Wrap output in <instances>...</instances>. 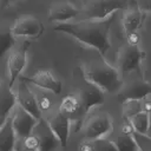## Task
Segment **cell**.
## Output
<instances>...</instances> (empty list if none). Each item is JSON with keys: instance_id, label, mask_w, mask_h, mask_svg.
<instances>
[{"instance_id": "obj_8", "label": "cell", "mask_w": 151, "mask_h": 151, "mask_svg": "<svg viewBox=\"0 0 151 151\" xmlns=\"http://www.w3.org/2000/svg\"><path fill=\"white\" fill-rule=\"evenodd\" d=\"M27 44H24L21 47L13 50L7 57V71H8V85L13 88L15 80L20 77L22 70L27 63Z\"/></svg>"}, {"instance_id": "obj_20", "label": "cell", "mask_w": 151, "mask_h": 151, "mask_svg": "<svg viewBox=\"0 0 151 151\" xmlns=\"http://www.w3.org/2000/svg\"><path fill=\"white\" fill-rule=\"evenodd\" d=\"M129 124L131 125L132 130L138 133L149 134V127H150V112L146 111H139L132 117L127 119Z\"/></svg>"}, {"instance_id": "obj_22", "label": "cell", "mask_w": 151, "mask_h": 151, "mask_svg": "<svg viewBox=\"0 0 151 151\" xmlns=\"http://www.w3.org/2000/svg\"><path fill=\"white\" fill-rule=\"evenodd\" d=\"M116 147L118 151H139L134 140H133V137H132V133H123L120 132L113 140Z\"/></svg>"}, {"instance_id": "obj_4", "label": "cell", "mask_w": 151, "mask_h": 151, "mask_svg": "<svg viewBox=\"0 0 151 151\" xmlns=\"http://www.w3.org/2000/svg\"><path fill=\"white\" fill-rule=\"evenodd\" d=\"M113 123L107 112H99L87 117L81 126L80 132L85 139H94L106 136L112 130Z\"/></svg>"}, {"instance_id": "obj_19", "label": "cell", "mask_w": 151, "mask_h": 151, "mask_svg": "<svg viewBox=\"0 0 151 151\" xmlns=\"http://www.w3.org/2000/svg\"><path fill=\"white\" fill-rule=\"evenodd\" d=\"M17 137L11 123V116L8 114L0 126V151H14Z\"/></svg>"}, {"instance_id": "obj_12", "label": "cell", "mask_w": 151, "mask_h": 151, "mask_svg": "<svg viewBox=\"0 0 151 151\" xmlns=\"http://www.w3.org/2000/svg\"><path fill=\"white\" fill-rule=\"evenodd\" d=\"M14 97H15V103L21 106L24 110L29 112L33 117L37 119H41V112L38 107V103L35 99V96L33 91H31L26 84H21L17 91H13Z\"/></svg>"}, {"instance_id": "obj_30", "label": "cell", "mask_w": 151, "mask_h": 151, "mask_svg": "<svg viewBox=\"0 0 151 151\" xmlns=\"http://www.w3.org/2000/svg\"><path fill=\"white\" fill-rule=\"evenodd\" d=\"M14 1H17V0H0V6L1 7H7L11 4H13Z\"/></svg>"}, {"instance_id": "obj_27", "label": "cell", "mask_w": 151, "mask_h": 151, "mask_svg": "<svg viewBox=\"0 0 151 151\" xmlns=\"http://www.w3.org/2000/svg\"><path fill=\"white\" fill-rule=\"evenodd\" d=\"M14 42V37L11 34V32L0 33V59L4 55V53L12 47Z\"/></svg>"}, {"instance_id": "obj_11", "label": "cell", "mask_w": 151, "mask_h": 151, "mask_svg": "<svg viewBox=\"0 0 151 151\" xmlns=\"http://www.w3.org/2000/svg\"><path fill=\"white\" fill-rule=\"evenodd\" d=\"M147 94H150V83L143 79L131 80L126 84H122L120 88L117 91V98L119 101L130 99H143Z\"/></svg>"}, {"instance_id": "obj_2", "label": "cell", "mask_w": 151, "mask_h": 151, "mask_svg": "<svg viewBox=\"0 0 151 151\" xmlns=\"http://www.w3.org/2000/svg\"><path fill=\"white\" fill-rule=\"evenodd\" d=\"M80 68L85 80L103 93H117L123 84L118 70L103 59L86 63Z\"/></svg>"}, {"instance_id": "obj_17", "label": "cell", "mask_w": 151, "mask_h": 151, "mask_svg": "<svg viewBox=\"0 0 151 151\" xmlns=\"http://www.w3.org/2000/svg\"><path fill=\"white\" fill-rule=\"evenodd\" d=\"M146 13L147 12L142 11L138 7L126 9V12L124 13V17H123V21H122L124 33L126 34V33L137 31L143 25V21L146 17Z\"/></svg>"}, {"instance_id": "obj_15", "label": "cell", "mask_w": 151, "mask_h": 151, "mask_svg": "<svg viewBox=\"0 0 151 151\" xmlns=\"http://www.w3.org/2000/svg\"><path fill=\"white\" fill-rule=\"evenodd\" d=\"M103 94L104 93L93 85H91V87H87V88H80L77 92V96L80 100L83 112H84L85 116L88 113V111L92 107H94V106H97V105H99L104 101Z\"/></svg>"}, {"instance_id": "obj_7", "label": "cell", "mask_w": 151, "mask_h": 151, "mask_svg": "<svg viewBox=\"0 0 151 151\" xmlns=\"http://www.w3.org/2000/svg\"><path fill=\"white\" fill-rule=\"evenodd\" d=\"M143 59H145V53L139 48V46H131L125 44L119 50L117 57V66L120 72L129 73L138 70Z\"/></svg>"}, {"instance_id": "obj_29", "label": "cell", "mask_w": 151, "mask_h": 151, "mask_svg": "<svg viewBox=\"0 0 151 151\" xmlns=\"http://www.w3.org/2000/svg\"><path fill=\"white\" fill-rule=\"evenodd\" d=\"M79 151H91V146H90V140L88 139L84 140L79 145Z\"/></svg>"}, {"instance_id": "obj_13", "label": "cell", "mask_w": 151, "mask_h": 151, "mask_svg": "<svg viewBox=\"0 0 151 151\" xmlns=\"http://www.w3.org/2000/svg\"><path fill=\"white\" fill-rule=\"evenodd\" d=\"M58 111L61 114H64L65 117H67L71 120V123L74 120H79L83 117H85L80 100H79L77 93L65 96L59 104Z\"/></svg>"}, {"instance_id": "obj_16", "label": "cell", "mask_w": 151, "mask_h": 151, "mask_svg": "<svg viewBox=\"0 0 151 151\" xmlns=\"http://www.w3.org/2000/svg\"><path fill=\"white\" fill-rule=\"evenodd\" d=\"M33 133L38 137L39 144H40V151H53L59 144L58 139L53 134V132L50 130L48 125L44 120H39L37 126L33 130Z\"/></svg>"}, {"instance_id": "obj_9", "label": "cell", "mask_w": 151, "mask_h": 151, "mask_svg": "<svg viewBox=\"0 0 151 151\" xmlns=\"http://www.w3.org/2000/svg\"><path fill=\"white\" fill-rule=\"evenodd\" d=\"M24 81L29 83L39 88L46 90L52 92L53 94H59L61 92V83L58 78L54 77V74L47 70H40L35 72L31 77H22L21 78Z\"/></svg>"}, {"instance_id": "obj_5", "label": "cell", "mask_w": 151, "mask_h": 151, "mask_svg": "<svg viewBox=\"0 0 151 151\" xmlns=\"http://www.w3.org/2000/svg\"><path fill=\"white\" fill-rule=\"evenodd\" d=\"M44 26L41 21L34 15L25 14L19 17L12 28L9 29L11 34L15 38H38L41 35Z\"/></svg>"}, {"instance_id": "obj_28", "label": "cell", "mask_w": 151, "mask_h": 151, "mask_svg": "<svg viewBox=\"0 0 151 151\" xmlns=\"http://www.w3.org/2000/svg\"><path fill=\"white\" fill-rule=\"evenodd\" d=\"M125 35H126V44H127V45H131V46H139L142 38H140V34H139L137 31L126 33Z\"/></svg>"}, {"instance_id": "obj_3", "label": "cell", "mask_w": 151, "mask_h": 151, "mask_svg": "<svg viewBox=\"0 0 151 151\" xmlns=\"http://www.w3.org/2000/svg\"><path fill=\"white\" fill-rule=\"evenodd\" d=\"M127 4L129 0H84L83 12L87 19H105Z\"/></svg>"}, {"instance_id": "obj_24", "label": "cell", "mask_w": 151, "mask_h": 151, "mask_svg": "<svg viewBox=\"0 0 151 151\" xmlns=\"http://www.w3.org/2000/svg\"><path fill=\"white\" fill-rule=\"evenodd\" d=\"M46 92H47L46 90H42L39 93H34L33 92L34 96H35L37 103H38V107H39V110H40L41 113L51 112L52 111V107H53V99H52L51 94H48Z\"/></svg>"}, {"instance_id": "obj_26", "label": "cell", "mask_w": 151, "mask_h": 151, "mask_svg": "<svg viewBox=\"0 0 151 151\" xmlns=\"http://www.w3.org/2000/svg\"><path fill=\"white\" fill-rule=\"evenodd\" d=\"M133 140L139 151H150V137L149 134H143L138 132H132Z\"/></svg>"}, {"instance_id": "obj_21", "label": "cell", "mask_w": 151, "mask_h": 151, "mask_svg": "<svg viewBox=\"0 0 151 151\" xmlns=\"http://www.w3.org/2000/svg\"><path fill=\"white\" fill-rule=\"evenodd\" d=\"M14 151H40L38 137L32 132L26 137L17 138L14 144Z\"/></svg>"}, {"instance_id": "obj_23", "label": "cell", "mask_w": 151, "mask_h": 151, "mask_svg": "<svg viewBox=\"0 0 151 151\" xmlns=\"http://www.w3.org/2000/svg\"><path fill=\"white\" fill-rule=\"evenodd\" d=\"M122 103H123L122 114L125 120H127L130 117H132L133 114H136L137 112L143 110L142 99H130V100H125Z\"/></svg>"}, {"instance_id": "obj_31", "label": "cell", "mask_w": 151, "mask_h": 151, "mask_svg": "<svg viewBox=\"0 0 151 151\" xmlns=\"http://www.w3.org/2000/svg\"><path fill=\"white\" fill-rule=\"evenodd\" d=\"M5 119H6V117H0V126L4 124V122H5Z\"/></svg>"}, {"instance_id": "obj_25", "label": "cell", "mask_w": 151, "mask_h": 151, "mask_svg": "<svg viewBox=\"0 0 151 151\" xmlns=\"http://www.w3.org/2000/svg\"><path fill=\"white\" fill-rule=\"evenodd\" d=\"M90 146H91V151H118L114 143L104 137L91 139Z\"/></svg>"}, {"instance_id": "obj_1", "label": "cell", "mask_w": 151, "mask_h": 151, "mask_svg": "<svg viewBox=\"0 0 151 151\" xmlns=\"http://www.w3.org/2000/svg\"><path fill=\"white\" fill-rule=\"evenodd\" d=\"M113 21L114 13L105 19H85L76 22H57L54 25V31L68 34L85 46L96 48L101 55H105L111 46L109 33Z\"/></svg>"}, {"instance_id": "obj_6", "label": "cell", "mask_w": 151, "mask_h": 151, "mask_svg": "<svg viewBox=\"0 0 151 151\" xmlns=\"http://www.w3.org/2000/svg\"><path fill=\"white\" fill-rule=\"evenodd\" d=\"M12 111H13V114L11 116V123H12V127L14 130L15 137L22 138L31 134L34 127L37 126V124L39 123V119L33 117L29 112L24 110L18 104L14 105Z\"/></svg>"}, {"instance_id": "obj_14", "label": "cell", "mask_w": 151, "mask_h": 151, "mask_svg": "<svg viewBox=\"0 0 151 151\" xmlns=\"http://www.w3.org/2000/svg\"><path fill=\"white\" fill-rule=\"evenodd\" d=\"M79 14V9L68 1H60L52 5L48 18L52 22H65Z\"/></svg>"}, {"instance_id": "obj_18", "label": "cell", "mask_w": 151, "mask_h": 151, "mask_svg": "<svg viewBox=\"0 0 151 151\" xmlns=\"http://www.w3.org/2000/svg\"><path fill=\"white\" fill-rule=\"evenodd\" d=\"M15 104L13 88L0 78V117H7Z\"/></svg>"}, {"instance_id": "obj_10", "label": "cell", "mask_w": 151, "mask_h": 151, "mask_svg": "<svg viewBox=\"0 0 151 151\" xmlns=\"http://www.w3.org/2000/svg\"><path fill=\"white\" fill-rule=\"evenodd\" d=\"M46 124L48 125L50 130L53 132V134L58 139L59 144L61 146H65L67 144L68 136H70L71 120L64 114H61L59 111H53L52 113L48 114L46 119Z\"/></svg>"}]
</instances>
